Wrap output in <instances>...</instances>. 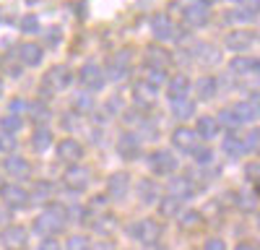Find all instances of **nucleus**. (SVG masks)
Instances as JSON below:
<instances>
[{
  "instance_id": "obj_1",
  "label": "nucleus",
  "mask_w": 260,
  "mask_h": 250,
  "mask_svg": "<svg viewBox=\"0 0 260 250\" xmlns=\"http://www.w3.org/2000/svg\"><path fill=\"white\" fill-rule=\"evenodd\" d=\"M65 219H68V208L60 206V203H50L45 211L34 219L31 227H34L37 235H55L65 227Z\"/></svg>"
},
{
  "instance_id": "obj_2",
  "label": "nucleus",
  "mask_w": 260,
  "mask_h": 250,
  "mask_svg": "<svg viewBox=\"0 0 260 250\" xmlns=\"http://www.w3.org/2000/svg\"><path fill=\"white\" fill-rule=\"evenodd\" d=\"M71 83H73V73H71V68L55 66V68H50V71L45 73V81H42L39 94L50 97V94H55V91H60V89H68Z\"/></svg>"
},
{
  "instance_id": "obj_3",
  "label": "nucleus",
  "mask_w": 260,
  "mask_h": 250,
  "mask_svg": "<svg viewBox=\"0 0 260 250\" xmlns=\"http://www.w3.org/2000/svg\"><path fill=\"white\" fill-rule=\"evenodd\" d=\"M161 232L164 229L156 219H141V222H136L133 227H130V235H133L136 240H141L143 245H156L161 240Z\"/></svg>"
},
{
  "instance_id": "obj_4",
  "label": "nucleus",
  "mask_w": 260,
  "mask_h": 250,
  "mask_svg": "<svg viewBox=\"0 0 260 250\" xmlns=\"http://www.w3.org/2000/svg\"><path fill=\"white\" fill-rule=\"evenodd\" d=\"M0 198L6 201V206L11 211H18V208H26L29 203V191L21 188L16 182H8V185H0Z\"/></svg>"
},
{
  "instance_id": "obj_5",
  "label": "nucleus",
  "mask_w": 260,
  "mask_h": 250,
  "mask_svg": "<svg viewBox=\"0 0 260 250\" xmlns=\"http://www.w3.org/2000/svg\"><path fill=\"white\" fill-rule=\"evenodd\" d=\"M148 167H151V172H154V175H172L180 164H177V157L172 151L159 149V151H154L148 157Z\"/></svg>"
},
{
  "instance_id": "obj_6",
  "label": "nucleus",
  "mask_w": 260,
  "mask_h": 250,
  "mask_svg": "<svg viewBox=\"0 0 260 250\" xmlns=\"http://www.w3.org/2000/svg\"><path fill=\"white\" fill-rule=\"evenodd\" d=\"M201 138H198V133L195 131H190L187 125H180V128H175V133H172V146H177L180 151H185V154H192L195 149H198V143Z\"/></svg>"
},
{
  "instance_id": "obj_7",
  "label": "nucleus",
  "mask_w": 260,
  "mask_h": 250,
  "mask_svg": "<svg viewBox=\"0 0 260 250\" xmlns=\"http://www.w3.org/2000/svg\"><path fill=\"white\" fill-rule=\"evenodd\" d=\"M89 180H91L89 170H86V167H78V164L68 167V170L62 172V185L68 188V191H83V188L89 185Z\"/></svg>"
},
{
  "instance_id": "obj_8",
  "label": "nucleus",
  "mask_w": 260,
  "mask_h": 250,
  "mask_svg": "<svg viewBox=\"0 0 260 250\" xmlns=\"http://www.w3.org/2000/svg\"><path fill=\"white\" fill-rule=\"evenodd\" d=\"M26 229L18 227V224H11L3 235H0V242H3L6 250H24L26 247Z\"/></svg>"
},
{
  "instance_id": "obj_9",
  "label": "nucleus",
  "mask_w": 260,
  "mask_h": 250,
  "mask_svg": "<svg viewBox=\"0 0 260 250\" xmlns=\"http://www.w3.org/2000/svg\"><path fill=\"white\" fill-rule=\"evenodd\" d=\"M104 71L96 66V63H86V66L81 68V83L89 91H96V89H102L104 86Z\"/></svg>"
},
{
  "instance_id": "obj_10",
  "label": "nucleus",
  "mask_w": 260,
  "mask_h": 250,
  "mask_svg": "<svg viewBox=\"0 0 260 250\" xmlns=\"http://www.w3.org/2000/svg\"><path fill=\"white\" fill-rule=\"evenodd\" d=\"M117 151L125 162H133L141 157V138L136 133H122L120 141H117Z\"/></svg>"
},
{
  "instance_id": "obj_11",
  "label": "nucleus",
  "mask_w": 260,
  "mask_h": 250,
  "mask_svg": "<svg viewBox=\"0 0 260 250\" xmlns=\"http://www.w3.org/2000/svg\"><path fill=\"white\" fill-rule=\"evenodd\" d=\"M169 196H175V198H180V201L192 198V196H195V182H192V177H187V175L172 177V180H169Z\"/></svg>"
},
{
  "instance_id": "obj_12",
  "label": "nucleus",
  "mask_w": 260,
  "mask_h": 250,
  "mask_svg": "<svg viewBox=\"0 0 260 250\" xmlns=\"http://www.w3.org/2000/svg\"><path fill=\"white\" fill-rule=\"evenodd\" d=\"M182 18L187 26H206L208 24V6L203 3H190L182 11Z\"/></svg>"
},
{
  "instance_id": "obj_13",
  "label": "nucleus",
  "mask_w": 260,
  "mask_h": 250,
  "mask_svg": "<svg viewBox=\"0 0 260 250\" xmlns=\"http://www.w3.org/2000/svg\"><path fill=\"white\" fill-rule=\"evenodd\" d=\"M190 78L187 76H182V73H177V76H172L169 81H167V97L175 102V99H187V91H190Z\"/></svg>"
},
{
  "instance_id": "obj_14",
  "label": "nucleus",
  "mask_w": 260,
  "mask_h": 250,
  "mask_svg": "<svg viewBox=\"0 0 260 250\" xmlns=\"http://www.w3.org/2000/svg\"><path fill=\"white\" fill-rule=\"evenodd\" d=\"M83 157V146L76 138H62L57 143V159L60 162H78Z\"/></svg>"
},
{
  "instance_id": "obj_15",
  "label": "nucleus",
  "mask_w": 260,
  "mask_h": 250,
  "mask_svg": "<svg viewBox=\"0 0 260 250\" xmlns=\"http://www.w3.org/2000/svg\"><path fill=\"white\" fill-rule=\"evenodd\" d=\"M252 42H255V34H252V32L237 29V32H229V34H226L224 45H226L229 50H234V52H242V50H247V47L252 45Z\"/></svg>"
},
{
  "instance_id": "obj_16",
  "label": "nucleus",
  "mask_w": 260,
  "mask_h": 250,
  "mask_svg": "<svg viewBox=\"0 0 260 250\" xmlns=\"http://www.w3.org/2000/svg\"><path fill=\"white\" fill-rule=\"evenodd\" d=\"M3 170L11 175V177H16V180H24V177H29V172H31V167H29V162L24 159V157H18V154H11L8 159H6V164H3Z\"/></svg>"
},
{
  "instance_id": "obj_17",
  "label": "nucleus",
  "mask_w": 260,
  "mask_h": 250,
  "mask_svg": "<svg viewBox=\"0 0 260 250\" xmlns=\"http://www.w3.org/2000/svg\"><path fill=\"white\" fill-rule=\"evenodd\" d=\"M127 185H130L127 172H112L110 180H107V193H110V198H125Z\"/></svg>"
},
{
  "instance_id": "obj_18",
  "label": "nucleus",
  "mask_w": 260,
  "mask_h": 250,
  "mask_svg": "<svg viewBox=\"0 0 260 250\" xmlns=\"http://www.w3.org/2000/svg\"><path fill=\"white\" fill-rule=\"evenodd\" d=\"M151 32H154V37L159 42H167V39H172V34H175V24L169 21V16L156 13L154 18H151Z\"/></svg>"
},
{
  "instance_id": "obj_19",
  "label": "nucleus",
  "mask_w": 260,
  "mask_h": 250,
  "mask_svg": "<svg viewBox=\"0 0 260 250\" xmlns=\"http://www.w3.org/2000/svg\"><path fill=\"white\" fill-rule=\"evenodd\" d=\"M192 57L198 60V63H203V66H216V63H221V50L213 47V45H206V42H203V45L195 47Z\"/></svg>"
},
{
  "instance_id": "obj_20",
  "label": "nucleus",
  "mask_w": 260,
  "mask_h": 250,
  "mask_svg": "<svg viewBox=\"0 0 260 250\" xmlns=\"http://www.w3.org/2000/svg\"><path fill=\"white\" fill-rule=\"evenodd\" d=\"M146 60H148V66H156V68H167V66H172V57L164 47H159V45H151L148 50H146Z\"/></svg>"
},
{
  "instance_id": "obj_21",
  "label": "nucleus",
  "mask_w": 260,
  "mask_h": 250,
  "mask_svg": "<svg viewBox=\"0 0 260 250\" xmlns=\"http://www.w3.org/2000/svg\"><path fill=\"white\" fill-rule=\"evenodd\" d=\"M219 131H221V125L216 122V117H211V115H203L201 120H198V138H203V141H211V138H216L219 136Z\"/></svg>"
},
{
  "instance_id": "obj_22",
  "label": "nucleus",
  "mask_w": 260,
  "mask_h": 250,
  "mask_svg": "<svg viewBox=\"0 0 260 250\" xmlns=\"http://www.w3.org/2000/svg\"><path fill=\"white\" fill-rule=\"evenodd\" d=\"M232 115L240 120V125L242 122H252L255 117H257V104H250V102H237V104H232Z\"/></svg>"
},
{
  "instance_id": "obj_23",
  "label": "nucleus",
  "mask_w": 260,
  "mask_h": 250,
  "mask_svg": "<svg viewBox=\"0 0 260 250\" xmlns=\"http://www.w3.org/2000/svg\"><path fill=\"white\" fill-rule=\"evenodd\" d=\"M18 57H21V63H26V66H39L42 63V47L34 45V42H26V45L18 47Z\"/></svg>"
},
{
  "instance_id": "obj_24",
  "label": "nucleus",
  "mask_w": 260,
  "mask_h": 250,
  "mask_svg": "<svg viewBox=\"0 0 260 250\" xmlns=\"http://www.w3.org/2000/svg\"><path fill=\"white\" fill-rule=\"evenodd\" d=\"M52 146V131L45 128V125H39V128L31 133V149L34 151H47Z\"/></svg>"
},
{
  "instance_id": "obj_25",
  "label": "nucleus",
  "mask_w": 260,
  "mask_h": 250,
  "mask_svg": "<svg viewBox=\"0 0 260 250\" xmlns=\"http://www.w3.org/2000/svg\"><path fill=\"white\" fill-rule=\"evenodd\" d=\"M180 208H182V201L175 198V196H167V198L159 201V214H161L164 219H177Z\"/></svg>"
},
{
  "instance_id": "obj_26",
  "label": "nucleus",
  "mask_w": 260,
  "mask_h": 250,
  "mask_svg": "<svg viewBox=\"0 0 260 250\" xmlns=\"http://www.w3.org/2000/svg\"><path fill=\"white\" fill-rule=\"evenodd\" d=\"M154 86H148V83L143 81V83H136L133 86V97H136V104L138 107H148L151 104V99H154Z\"/></svg>"
},
{
  "instance_id": "obj_27",
  "label": "nucleus",
  "mask_w": 260,
  "mask_h": 250,
  "mask_svg": "<svg viewBox=\"0 0 260 250\" xmlns=\"http://www.w3.org/2000/svg\"><path fill=\"white\" fill-rule=\"evenodd\" d=\"M237 201V208H242V211H255L257 208V193H255V185L250 188V191H242L240 196H234Z\"/></svg>"
},
{
  "instance_id": "obj_28",
  "label": "nucleus",
  "mask_w": 260,
  "mask_h": 250,
  "mask_svg": "<svg viewBox=\"0 0 260 250\" xmlns=\"http://www.w3.org/2000/svg\"><path fill=\"white\" fill-rule=\"evenodd\" d=\"M257 60H250V57H234V60H229V71L232 73H257Z\"/></svg>"
},
{
  "instance_id": "obj_29",
  "label": "nucleus",
  "mask_w": 260,
  "mask_h": 250,
  "mask_svg": "<svg viewBox=\"0 0 260 250\" xmlns=\"http://www.w3.org/2000/svg\"><path fill=\"white\" fill-rule=\"evenodd\" d=\"M167 81H169L167 68H156V66H148V68H146V83H148V86L159 89L161 83H167Z\"/></svg>"
},
{
  "instance_id": "obj_30",
  "label": "nucleus",
  "mask_w": 260,
  "mask_h": 250,
  "mask_svg": "<svg viewBox=\"0 0 260 250\" xmlns=\"http://www.w3.org/2000/svg\"><path fill=\"white\" fill-rule=\"evenodd\" d=\"M195 91H198V99H211V97H216V91H219V86H216V78H211V76L201 78L198 83H195Z\"/></svg>"
},
{
  "instance_id": "obj_31",
  "label": "nucleus",
  "mask_w": 260,
  "mask_h": 250,
  "mask_svg": "<svg viewBox=\"0 0 260 250\" xmlns=\"http://www.w3.org/2000/svg\"><path fill=\"white\" fill-rule=\"evenodd\" d=\"M192 112H195V104L190 99H175V102H172V115H175V117L187 120V117H192Z\"/></svg>"
},
{
  "instance_id": "obj_32",
  "label": "nucleus",
  "mask_w": 260,
  "mask_h": 250,
  "mask_svg": "<svg viewBox=\"0 0 260 250\" xmlns=\"http://www.w3.org/2000/svg\"><path fill=\"white\" fill-rule=\"evenodd\" d=\"M177 219H180L182 229H195V227L203 222V214L195 211V208H187V211H180V214H177Z\"/></svg>"
},
{
  "instance_id": "obj_33",
  "label": "nucleus",
  "mask_w": 260,
  "mask_h": 250,
  "mask_svg": "<svg viewBox=\"0 0 260 250\" xmlns=\"http://www.w3.org/2000/svg\"><path fill=\"white\" fill-rule=\"evenodd\" d=\"M26 112H29V115H31V120H34V122H39V125H45V122H47V117H50V107H47L45 102H34V104H29Z\"/></svg>"
},
{
  "instance_id": "obj_34",
  "label": "nucleus",
  "mask_w": 260,
  "mask_h": 250,
  "mask_svg": "<svg viewBox=\"0 0 260 250\" xmlns=\"http://www.w3.org/2000/svg\"><path fill=\"white\" fill-rule=\"evenodd\" d=\"M224 151H226L229 157H240V154H245V143H242V138H240V136H234V133H229V136L224 138Z\"/></svg>"
},
{
  "instance_id": "obj_35",
  "label": "nucleus",
  "mask_w": 260,
  "mask_h": 250,
  "mask_svg": "<svg viewBox=\"0 0 260 250\" xmlns=\"http://www.w3.org/2000/svg\"><path fill=\"white\" fill-rule=\"evenodd\" d=\"M21 115H6V117H0V133H8L13 136L16 131H21Z\"/></svg>"
},
{
  "instance_id": "obj_36",
  "label": "nucleus",
  "mask_w": 260,
  "mask_h": 250,
  "mask_svg": "<svg viewBox=\"0 0 260 250\" xmlns=\"http://www.w3.org/2000/svg\"><path fill=\"white\" fill-rule=\"evenodd\" d=\"M50 196H52V185H50V182H37V185H34V193L29 196V201L45 203V201H50Z\"/></svg>"
},
{
  "instance_id": "obj_37",
  "label": "nucleus",
  "mask_w": 260,
  "mask_h": 250,
  "mask_svg": "<svg viewBox=\"0 0 260 250\" xmlns=\"http://www.w3.org/2000/svg\"><path fill=\"white\" fill-rule=\"evenodd\" d=\"M73 104H76V112H91L94 110V99H91V94H86V91H78L73 97Z\"/></svg>"
},
{
  "instance_id": "obj_38",
  "label": "nucleus",
  "mask_w": 260,
  "mask_h": 250,
  "mask_svg": "<svg viewBox=\"0 0 260 250\" xmlns=\"http://www.w3.org/2000/svg\"><path fill=\"white\" fill-rule=\"evenodd\" d=\"M65 250H91V240L86 235H71L65 242Z\"/></svg>"
},
{
  "instance_id": "obj_39",
  "label": "nucleus",
  "mask_w": 260,
  "mask_h": 250,
  "mask_svg": "<svg viewBox=\"0 0 260 250\" xmlns=\"http://www.w3.org/2000/svg\"><path fill=\"white\" fill-rule=\"evenodd\" d=\"M138 196H141V201L151 203V201L156 198V182H151V180H141V185H138Z\"/></svg>"
},
{
  "instance_id": "obj_40",
  "label": "nucleus",
  "mask_w": 260,
  "mask_h": 250,
  "mask_svg": "<svg viewBox=\"0 0 260 250\" xmlns=\"http://www.w3.org/2000/svg\"><path fill=\"white\" fill-rule=\"evenodd\" d=\"M18 29L24 32V34H37L39 32V18L37 16H24L18 21Z\"/></svg>"
},
{
  "instance_id": "obj_41",
  "label": "nucleus",
  "mask_w": 260,
  "mask_h": 250,
  "mask_svg": "<svg viewBox=\"0 0 260 250\" xmlns=\"http://www.w3.org/2000/svg\"><path fill=\"white\" fill-rule=\"evenodd\" d=\"M216 122H219V125H224V128H232V131L237 128V125H240V120H237V117L232 115V110H229V107L219 112V117H216Z\"/></svg>"
},
{
  "instance_id": "obj_42",
  "label": "nucleus",
  "mask_w": 260,
  "mask_h": 250,
  "mask_svg": "<svg viewBox=\"0 0 260 250\" xmlns=\"http://www.w3.org/2000/svg\"><path fill=\"white\" fill-rule=\"evenodd\" d=\"M192 157H195V162H198L201 167H206V164L213 162V151L208 149V146H198V149L192 151Z\"/></svg>"
},
{
  "instance_id": "obj_43",
  "label": "nucleus",
  "mask_w": 260,
  "mask_h": 250,
  "mask_svg": "<svg viewBox=\"0 0 260 250\" xmlns=\"http://www.w3.org/2000/svg\"><path fill=\"white\" fill-rule=\"evenodd\" d=\"M257 141H260V133H257V128H252V133L242 141L245 143V151H255L257 149Z\"/></svg>"
},
{
  "instance_id": "obj_44",
  "label": "nucleus",
  "mask_w": 260,
  "mask_h": 250,
  "mask_svg": "<svg viewBox=\"0 0 260 250\" xmlns=\"http://www.w3.org/2000/svg\"><path fill=\"white\" fill-rule=\"evenodd\" d=\"M26 107H29L26 99H13V102H11V115H24Z\"/></svg>"
},
{
  "instance_id": "obj_45",
  "label": "nucleus",
  "mask_w": 260,
  "mask_h": 250,
  "mask_svg": "<svg viewBox=\"0 0 260 250\" xmlns=\"http://www.w3.org/2000/svg\"><path fill=\"white\" fill-rule=\"evenodd\" d=\"M16 149V141H13V136H8V133H0V151H13Z\"/></svg>"
},
{
  "instance_id": "obj_46",
  "label": "nucleus",
  "mask_w": 260,
  "mask_h": 250,
  "mask_svg": "<svg viewBox=\"0 0 260 250\" xmlns=\"http://www.w3.org/2000/svg\"><path fill=\"white\" fill-rule=\"evenodd\" d=\"M45 37H47V45H50V47H57L60 39H62V32H60V29H50Z\"/></svg>"
},
{
  "instance_id": "obj_47",
  "label": "nucleus",
  "mask_w": 260,
  "mask_h": 250,
  "mask_svg": "<svg viewBox=\"0 0 260 250\" xmlns=\"http://www.w3.org/2000/svg\"><path fill=\"white\" fill-rule=\"evenodd\" d=\"M206 250H226V242L221 237H211L206 240Z\"/></svg>"
},
{
  "instance_id": "obj_48",
  "label": "nucleus",
  "mask_w": 260,
  "mask_h": 250,
  "mask_svg": "<svg viewBox=\"0 0 260 250\" xmlns=\"http://www.w3.org/2000/svg\"><path fill=\"white\" fill-rule=\"evenodd\" d=\"M39 250H62V247H60V242L55 237H45L39 242Z\"/></svg>"
},
{
  "instance_id": "obj_49",
  "label": "nucleus",
  "mask_w": 260,
  "mask_h": 250,
  "mask_svg": "<svg viewBox=\"0 0 260 250\" xmlns=\"http://www.w3.org/2000/svg\"><path fill=\"white\" fill-rule=\"evenodd\" d=\"M257 162H252V164H247L245 167V175H247V180H252V185H257Z\"/></svg>"
},
{
  "instance_id": "obj_50",
  "label": "nucleus",
  "mask_w": 260,
  "mask_h": 250,
  "mask_svg": "<svg viewBox=\"0 0 260 250\" xmlns=\"http://www.w3.org/2000/svg\"><path fill=\"white\" fill-rule=\"evenodd\" d=\"M62 128L65 131H73L76 128V117L73 115H62Z\"/></svg>"
},
{
  "instance_id": "obj_51",
  "label": "nucleus",
  "mask_w": 260,
  "mask_h": 250,
  "mask_svg": "<svg viewBox=\"0 0 260 250\" xmlns=\"http://www.w3.org/2000/svg\"><path fill=\"white\" fill-rule=\"evenodd\" d=\"M234 250H257V247H255L252 242H240V245H237Z\"/></svg>"
},
{
  "instance_id": "obj_52",
  "label": "nucleus",
  "mask_w": 260,
  "mask_h": 250,
  "mask_svg": "<svg viewBox=\"0 0 260 250\" xmlns=\"http://www.w3.org/2000/svg\"><path fill=\"white\" fill-rule=\"evenodd\" d=\"M96 250H112V242H104V245H99Z\"/></svg>"
},
{
  "instance_id": "obj_53",
  "label": "nucleus",
  "mask_w": 260,
  "mask_h": 250,
  "mask_svg": "<svg viewBox=\"0 0 260 250\" xmlns=\"http://www.w3.org/2000/svg\"><path fill=\"white\" fill-rule=\"evenodd\" d=\"M201 3H203V6H211V3H216V0H201Z\"/></svg>"
},
{
  "instance_id": "obj_54",
  "label": "nucleus",
  "mask_w": 260,
  "mask_h": 250,
  "mask_svg": "<svg viewBox=\"0 0 260 250\" xmlns=\"http://www.w3.org/2000/svg\"><path fill=\"white\" fill-rule=\"evenodd\" d=\"M0 94H3V81H0Z\"/></svg>"
},
{
  "instance_id": "obj_55",
  "label": "nucleus",
  "mask_w": 260,
  "mask_h": 250,
  "mask_svg": "<svg viewBox=\"0 0 260 250\" xmlns=\"http://www.w3.org/2000/svg\"><path fill=\"white\" fill-rule=\"evenodd\" d=\"M26 3H37V0H26Z\"/></svg>"
},
{
  "instance_id": "obj_56",
  "label": "nucleus",
  "mask_w": 260,
  "mask_h": 250,
  "mask_svg": "<svg viewBox=\"0 0 260 250\" xmlns=\"http://www.w3.org/2000/svg\"><path fill=\"white\" fill-rule=\"evenodd\" d=\"M234 3H242V0H234Z\"/></svg>"
}]
</instances>
